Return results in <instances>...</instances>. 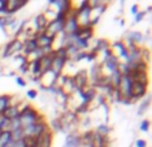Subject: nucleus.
I'll return each mask as SVG.
<instances>
[{"instance_id": "1", "label": "nucleus", "mask_w": 152, "mask_h": 147, "mask_svg": "<svg viewBox=\"0 0 152 147\" xmlns=\"http://www.w3.org/2000/svg\"><path fill=\"white\" fill-rule=\"evenodd\" d=\"M19 107V122H20L21 129H26V127H29L32 124H36L39 122L44 121V115L39 112L36 108H34L31 104L28 103H21V104H18Z\"/></svg>"}, {"instance_id": "2", "label": "nucleus", "mask_w": 152, "mask_h": 147, "mask_svg": "<svg viewBox=\"0 0 152 147\" xmlns=\"http://www.w3.org/2000/svg\"><path fill=\"white\" fill-rule=\"evenodd\" d=\"M50 131V126H48L47 121H42L36 124H32L29 127L23 129V135L24 138H32V139H37L40 135H43L44 132Z\"/></svg>"}, {"instance_id": "3", "label": "nucleus", "mask_w": 152, "mask_h": 147, "mask_svg": "<svg viewBox=\"0 0 152 147\" xmlns=\"http://www.w3.org/2000/svg\"><path fill=\"white\" fill-rule=\"evenodd\" d=\"M23 50V42L20 39H12L11 42H8L5 44V47L3 48V54H0L1 58H10L11 55H18Z\"/></svg>"}, {"instance_id": "4", "label": "nucleus", "mask_w": 152, "mask_h": 147, "mask_svg": "<svg viewBox=\"0 0 152 147\" xmlns=\"http://www.w3.org/2000/svg\"><path fill=\"white\" fill-rule=\"evenodd\" d=\"M36 44H37V48H42L43 51H44L45 54H50L52 52V44L53 42H55V37L52 36H48L47 34H44V32H40V34L36 35Z\"/></svg>"}, {"instance_id": "5", "label": "nucleus", "mask_w": 152, "mask_h": 147, "mask_svg": "<svg viewBox=\"0 0 152 147\" xmlns=\"http://www.w3.org/2000/svg\"><path fill=\"white\" fill-rule=\"evenodd\" d=\"M132 79L129 78V75H121L120 83H119L118 91L120 92L123 99H129L131 98V87H132Z\"/></svg>"}, {"instance_id": "6", "label": "nucleus", "mask_w": 152, "mask_h": 147, "mask_svg": "<svg viewBox=\"0 0 152 147\" xmlns=\"http://www.w3.org/2000/svg\"><path fill=\"white\" fill-rule=\"evenodd\" d=\"M64 23H66V21L56 20V19L50 20L48 21L47 28H45V31H44V34H47L48 36H52V37H55L56 39V36L60 35L61 32L64 31Z\"/></svg>"}, {"instance_id": "7", "label": "nucleus", "mask_w": 152, "mask_h": 147, "mask_svg": "<svg viewBox=\"0 0 152 147\" xmlns=\"http://www.w3.org/2000/svg\"><path fill=\"white\" fill-rule=\"evenodd\" d=\"M48 21H50V19L45 16V13H39V15L35 16V18L32 19V27H34L35 34L44 32L48 26Z\"/></svg>"}, {"instance_id": "8", "label": "nucleus", "mask_w": 152, "mask_h": 147, "mask_svg": "<svg viewBox=\"0 0 152 147\" xmlns=\"http://www.w3.org/2000/svg\"><path fill=\"white\" fill-rule=\"evenodd\" d=\"M147 91H148V84L134 82V83H132V87H131V98L136 102V100H139L140 98L145 96V95H147Z\"/></svg>"}, {"instance_id": "9", "label": "nucleus", "mask_w": 152, "mask_h": 147, "mask_svg": "<svg viewBox=\"0 0 152 147\" xmlns=\"http://www.w3.org/2000/svg\"><path fill=\"white\" fill-rule=\"evenodd\" d=\"M79 95L81 98V102L83 103H87V104H91V102L95 99V96L97 95V91L92 86H87L81 90H76Z\"/></svg>"}, {"instance_id": "10", "label": "nucleus", "mask_w": 152, "mask_h": 147, "mask_svg": "<svg viewBox=\"0 0 152 147\" xmlns=\"http://www.w3.org/2000/svg\"><path fill=\"white\" fill-rule=\"evenodd\" d=\"M79 28V24H77V19H76V13H75V8L69 12V15L67 16L66 19V23H64V34L69 35L72 32H75L76 29Z\"/></svg>"}, {"instance_id": "11", "label": "nucleus", "mask_w": 152, "mask_h": 147, "mask_svg": "<svg viewBox=\"0 0 152 147\" xmlns=\"http://www.w3.org/2000/svg\"><path fill=\"white\" fill-rule=\"evenodd\" d=\"M72 78H74L76 90H81L88 86V71H87V70H80V71L76 72Z\"/></svg>"}, {"instance_id": "12", "label": "nucleus", "mask_w": 152, "mask_h": 147, "mask_svg": "<svg viewBox=\"0 0 152 147\" xmlns=\"http://www.w3.org/2000/svg\"><path fill=\"white\" fill-rule=\"evenodd\" d=\"M58 78H59V75L53 74L50 70V71H47L40 76V86L45 87V88H48V87H51V86H55L56 82H58Z\"/></svg>"}, {"instance_id": "13", "label": "nucleus", "mask_w": 152, "mask_h": 147, "mask_svg": "<svg viewBox=\"0 0 152 147\" xmlns=\"http://www.w3.org/2000/svg\"><path fill=\"white\" fill-rule=\"evenodd\" d=\"M66 64H67L66 59L59 58V56H56L55 54H53L52 63H51V71H52L53 74H56V75H61V72H63Z\"/></svg>"}, {"instance_id": "14", "label": "nucleus", "mask_w": 152, "mask_h": 147, "mask_svg": "<svg viewBox=\"0 0 152 147\" xmlns=\"http://www.w3.org/2000/svg\"><path fill=\"white\" fill-rule=\"evenodd\" d=\"M52 140H53V132L47 131L43 135H40L36 139V143H35V147H51L52 146Z\"/></svg>"}, {"instance_id": "15", "label": "nucleus", "mask_w": 152, "mask_h": 147, "mask_svg": "<svg viewBox=\"0 0 152 147\" xmlns=\"http://www.w3.org/2000/svg\"><path fill=\"white\" fill-rule=\"evenodd\" d=\"M28 4L27 0H7V11H8V15H12L15 12H18L19 10H21L23 7Z\"/></svg>"}, {"instance_id": "16", "label": "nucleus", "mask_w": 152, "mask_h": 147, "mask_svg": "<svg viewBox=\"0 0 152 147\" xmlns=\"http://www.w3.org/2000/svg\"><path fill=\"white\" fill-rule=\"evenodd\" d=\"M36 50H37V44H36V39H35V37L23 40V50H21V52H23V55L26 56V58H28V56Z\"/></svg>"}, {"instance_id": "17", "label": "nucleus", "mask_w": 152, "mask_h": 147, "mask_svg": "<svg viewBox=\"0 0 152 147\" xmlns=\"http://www.w3.org/2000/svg\"><path fill=\"white\" fill-rule=\"evenodd\" d=\"M113 50H118V58H123L124 60H127V58H128V50H127V46L126 43L123 42V40H118V42H115L112 44V48H111V51Z\"/></svg>"}, {"instance_id": "18", "label": "nucleus", "mask_w": 152, "mask_h": 147, "mask_svg": "<svg viewBox=\"0 0 152 147\" xmlns=\"http://www.w3.org/2000/svg\"><path fill=\"white\" fill-rule=\"evenodd\" d=\"M102 75H105L104 71H103L102 64H94V66L89 68V74H88V82L91 80V84L94 83L95 80L100 78Z\"/></svg>"}, {"instance_id": "19", "label": "nucleus", "mask_w": 152, "mask_h": 147, "mask_svg": "<svg viewBox=\"0 0 152 147\" xmlns=\"http://www.w3.org/2000/svg\"><path fill=\"white\" fill-rule=\"evenodd\" d=\"M92 147H110V139H108V137H102L96 131H94Z\"/></svg>"}, {"instance_id": "20", "label": "nucleus", "mask_w": 152, "mask_h": 147, "mask_svg": "<svg viewBox=\"0 0 152 147\" xmlns=\"http://www.w3.org/2000/svg\"><path fill=\"white\" fill-rule=\"evenodd\" d=\"M80 134H76V132H68L66 137V145L64 147H80Z\"/></svg>"}, {"instance_id": "21", "label": "nucleus", "mask_w": 152, "mask_h": 147, "mask_svg": "<svg viewBox=\"0 0 152 147\" xmlns=\"http://www.w3.org/2000/svg\"><path fill=\"white\" fill-rule=\"evenodd\" d=\"M52 58H53V51H52V52H50V54H47V55L42 56V58L39 59V60H40V68H42V75L51 70Z\"/></svg>"}, {"instance_id": "22", "label": "nucleus", "mask_w": 152, "mask_h": 147, "mask_svg": "<svg viewBox=\"0 0 152 147\" xmlns=\"http://www.w3.org/2000/svg\"><path fill=\"white\" fill-rule=\"evenodd\" d=\"M126 42L127 43H134V44L137 46L139 43L144 42V36H143V34L139 32V31H131V32H127Z\"/></svg>"}, {"instance_id": "23", "label": "nucleus", "mask_w": 152, "mask_h": 147, "mask_svg": "<svg viewBox=\"0 0 152 147\" xmlns=\"http://www.w3.org/2000/svg\"><path fill=\"white\" fill-rule=\"evenodd\" d=\"M108 48H111V43L107 39H99V40H96V43L91 48V51H94V52H96L99 55V54L104 52L105 50H108Z\"/></svg>"}, {"instance_id": "24", "label": "nucleus", "mask_w": 152, "mask_h": 147, "mask_svg": "<svg viewBox=\"0 0 152 147\" xmlns=\"http://www.w3.org/2000/svg\"><path fill=\"white\" fill-rule=\"evenodd\" d=\"M129 78L132 79V82H137V83H144L148 84L150 79H148V72L145 71H136L129 74Z\"/></svg>"}, {"instance_id": "25", "label": "nucleus", "mask_w": 152, "mask_h": 147, "mask_svg": "<svg viewBox=\"0 0 152 147\" xmlns=\"http://www.w3.org/2000/svg\"><path fill=\"white\" fill-rule=\"evenodd\" d=\"M79 37L87 40V42H89V40L94 37V28H92L91 26L79 27Z\"/></svg>"}, {"instance_id": "26", "label": "nucleus", "mask_w": 152, "mask_h": 147, "mask_svg": "<svg viewBox=\"0 0 152 147\" xmlns=\"http://www.w3.org/2000/svg\"><path fill=\"white\" fill-rule=\"evenodd\" d=\"M19 114H20V111H19L18 104H11L10 107H8L7 110L3 112V116H4V118H7V119H10V121H12V119L19 118Z\"/></svg>"}, {"instance_id": "27", "label": "nucleus", "mask_w": 152, "mask_h": 147, "mask_svg": "<svg viewBox=\"0 0 152 147\" xmlns=\"http://www.w3.org/2000/svg\"><path fill=\"white\" fill-rule=\"evenodd\" d=\"M29 74H31V76H37V78L42 76V68H40L39 59L29 60Z\"/></svg>"}, {"instance_id": "28", "label": "nucleus", "mask_w": 152, "mask_h": 147, "mask_svg": "<svg viewBox=\"0 0 152 147\" xmlns=\"http://www.w3.org/2000/svg\"><path fill=\"white\" fill-rule=\"evenodd\" d=\"M12 98L11 95H0V115H3V112H4L5 110H7L8 107H10L11 104H12Z\"/></svg>"}, {"instance_id": "29", "label": "nucleus", "mask_w": 152, "mask_h": 147, "mask_svg": "<svg viewBox=\"0 0 152 147\" xmlns=\"http://www.w3.org/2000/svg\"><path fill=\"white\" fill-rule=\"evenodd\" d=\"M50 126V130L51 131H55V132H61L63 131V123H61V119L60 118H55L51 121V124H48Z\"/></svg>"}, {"instance_id": "30", "label": "nucleus", "mask_w": 152, "mask_h": 147, "mask_svg": "<svg viewBox=\"0 0 152 147\" xmlns=\"http://www.w3.org/2000/svg\"><path fill=\"white\" fill-rule=\"evenodd\" d=\"M12 142V135L8 131L0 132V147H7L10 143Z\"/></svg>"}, {"instance_id": "31", "label": "nucleus", "mask_w": 152, "mask_h": 147, "mask_svg": "<svg viewBox=\"0 0 152 147\" xmlns=\"http://www.w3.org/2000/svg\"><path fill=\"white\" fill-rule=\"evenodd\" d=\"M94 131H96L97 134H100L102 137H108L111 132V127L108 126L107 123H103V124H99V126L96 127V130H94Z\"/></svg>"}, {"instance_id": "32", "label": "nucleus", "mask_w": 152, "mask_h": 147, "mask_svg": "<svg viewBox=\"0 0 152 147\" xmlns=\"http://www.w3.org/2000/svg\"><path fill=\"white\" fill-rule=\"evenodd\" d=\"M150 106H151V98L147 96V98H145V99L142 102V104H140L139 110H137V114H139V115H143V114H144L145 111L150 108Z\"/></svg>"}, {"instance_id": "33", "label": "nucleus", "mask_w": 152, "mask_h": 147, "mask_svg": "<svg viewBox=\"0 0 152 147\" xmlns=\"http://www.w3.org/2000/svg\"><path fill=\"white\" fill-rule=\"evenodd\" d=\"M19 129H21L20 122H19V118L10 121V132H13V131H16V130H19Z\"/></svg>"}, {"instance_id": "34", "label": "nucleus", "mask_w": 152, "mask_h": 147, "mask_svg": "<svg viewBox=\"0 0 152 147\" xmlns=\"http://www.w3.org/2000/svg\"><path fill=\"white\" fill-rule=\"evenodd\" d=\"M86 54H87V51H79V52L76 54V55L71 59V60L74 62V63H77V62L84 60V59H86Z\"/></svg>"}, {"instance_id": "35", "label": "nucleus", "mask_w": 152, "mask_h": 147, "mask_svg": "<svg viewBox=\"0 0 152 147\" xmlns=\"http://www.w3.org/2000/svg\"><path fill=\"white\" fill-rule=\"evenodd\" d=\"M7 0H0V16H7Z\"/></svg>"}, {"instance_id": "36", "label": "nucleus", "mask_w": 152, "mask_h": 147, "mask_svg": "<svg viewBox=\"0 0 152 147\" xmlns=\"http://www.w3.org/2000/svg\"><path fill=\"white\" fill-rule=\"evenodd\" d=\"M19 71H20L21 74H28L29 72V60L21 63L20 66H19Z\"/></svg>"}, {"instance_id": "37", "label": "nucleus", "mask_w": 152, "mask_h": 147, "mask_svg": "<svg viewBox=\"0 0 152 147\" xmlns=\"http://www.w3.org/2000/svg\"><path fill=\"white\" fill-rule=\"evenodd\" d=\"M151 127V122L148 121V119H143V122L140 123V131H148Z\"/></svg>"}, {"instance_id": "38", "label": "nucleus", "mask_w": 152, "mask_h": 147, "mask_svg": "<svg viewBox=\"0 0 152 147\" xmlns=\"http://www.w3.org/2000/svg\"><path fill=\"white\" fill-rule=\"evenodd\" d=\"M97 59V54L94 52V51H88V52L86 54V60L88 62H95Z\"/></svg>"}, {"instance_id": "39", "label": "nucleus", "mask_w": 152, "mask_h": 147, "mask_svg": "<svg viewBox=\"0 0 152 147\" xmlns=\"http://www.w3.org/2000/svg\"><path fill=\"white\" fill-rule=\"evenodd\" d=\"M145 11H139V12L135 15V23H139V21H142L143 19H144V16H145Z\"/></svg>"}, {"instance_id": "40", "label": "nucleus", "mask_w": 152, "mask_h": 147, "mask_svg": "<svg viewBox=\"0 0 152 147\" xmlns=\"http://www.w3.org/2000/svg\"><path fill=\"white\" fill-rule=\"evenodd\" d=\"M27 98H28V99H36L37 98V91L36 90H28V91H27Z\"/></svg>"}, {"instance_id": "41", "label": "nucleus", "mask_w": 152, "mask_h": 147, "mask_svg": "<svg viewBox=\"0 0 152 147\" xmlns=\"http://www.w3.org/2000/svg\"><path fill=\"white\" fill-rule=\"evenodd\" d=\"M15 82H16V84H18V86H20V87H26V84H27L26 79H23L21 76H16Z\"/></svg>"}, {"instance_id": "42", "label": "nucleus", "mask_w": 152, "mask_h": 147, "mask_svg": "<svg viewBox=\"0 0 152 147\" xmlns=\"http://www.w3.org/2000/svg\"><path fill=\"white\" fill-rule=\"evenodd\" d=\"M136 147H147V142L144 139H136Z\"/></svg>"}, {"instance_id": "43", "label": "nucleus", "mask_w": 152, "mask_h": 147, "mask_svg": "<svg viewBox=\"0 0 152 147\" xmlns=\"http://www.w3.org/2000/svg\"><path fill=\"white\" fill-rule=\"evenodd\" d=\"M0 28H1V31L4 32V35H7V27H5V24H4L3 16H0Z\"/></svg>"}, {"instance_id": "44", "label": "nucleus", "mask_w": 152, "mask_h": 147, "mask_svg": "<svg viewBox=\"0 0 152 147\" xmlns=\"http://www.w3.org/2000/svg\"><path fill=\"white\" fill-rule=\"evenodd\" d=\"M139 5H137V4H132V7H131V13H132V15H136V13L137 12H139Z\"/></svg>"}, {"instance_id": "45", "label": "nucleus", "mask_w": 152, "mask_h": 147, "mask_svg": "<svg viewBox=\"0 0 152 147\" xmlns=\"http://www.w3.org/2000/svg\"><path fill=\"white\" fill-rule=\"evenodd\" d=\"M119 24H120V26H121V27H123V26H124V20H123V19H121V20H120V23H119Z\"/></svg>"}, {"instance_id": "46", "label": "nucleus", "mask_w": 152, "mask_h": 147, "mask_svg": "<svg viewBox=\"0 0 152 147\" xmlns=\"http://www.w3.org/2000/svg\"><path fill=\"white\" fill-rule=\"evenodd\" d=\"M27 147H35V146H27Z\"/></svg>"}]
</instances>
